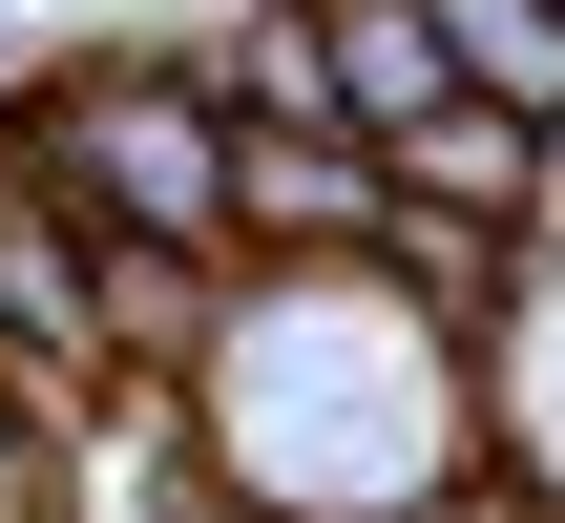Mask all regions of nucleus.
Listing matches in <instances>:
<instances>
[{"mask_svg": "<svg viewBox=\"0 0 565 523\" xmlns=\"http://www.w3.org/2000/svg\"><path fill=\"white\" fill-rule=\"evenodd\" d=\"M398 231V147L335 105H231V252H377Z\"/></svg>", "mask_w": 565, "mask_h": 523, "instance_id": "f03ea898", "label": "nucleus"}, {"mask_svg": "<svg viewBox=\"0 0 565 523\" xmlns=\"http://www.w3.org/2000/svg\"><path fill=\"white\" fill-rule=\"evenodd\" d=\"M524 147H545L524 105H482V84H440V105L398 126V189H419V210H482V231H524Z\"/></svg>", "mask_w": 565, "mask_h": 523, "instance_id": "20e7f679", "label": "nucleus"}, {"mask_svg": "<svg viewBox=\"0 0 565 523\" xmlns=\"http://www.w3.org/2000/svg\"><path fill=\"white\" fill-rule=\"evenodd\" d=\"M0 147L84 210V231H147V252H231V84L210 63H147V42H84L0 105Z\"/></svg>", "mask_w": 565, "mask_h": 523, "instance_id": "f257e3e1", "label": "nucleus"}, {"mask_svg": "<svg viewBox=\"0 0 565 523\" xmlns=\"http://www.w3.org/2000/svg\"><path fill=\"white\" fill-rule=\"evenodd\" d=\"M440 63H461L482 105H524V126H565V0H440Z\"/></svg>", "mask_w": 565, "mask_h": 523, "instance_id": "39448f33", "label": "nucleus"}, {"mask_svg": "<svg viewBox=\"0 0 565 523\" xmlns=\"http://www.w3.org/2000/svg\"><path fill=\"white\" fill-rule=\"evenodd\" d=\"M294 42H315V105H335V126H377V147L461 84V63H440V0H294Z\"/></svg>", "mask_w": 565, "mask_h": 523, "instance_id": "7ed1b4c3", "label": "nucleus"}, {"mask_svg": "<svg viewBox=\"0 0 565 523\" xmlns=\"http://www.w3.org/2000/svg\"><path fill=\"white\" fill-rule=\"evenodd\" d=\"M0 503H42V398L0 377Z\"/></svg>", "mask_w": 565, "mask_h": 523, "instance_id": "423d86ee", "label": "nucleus"}]
</instances>
